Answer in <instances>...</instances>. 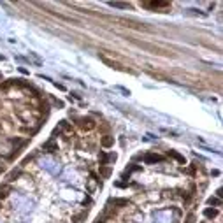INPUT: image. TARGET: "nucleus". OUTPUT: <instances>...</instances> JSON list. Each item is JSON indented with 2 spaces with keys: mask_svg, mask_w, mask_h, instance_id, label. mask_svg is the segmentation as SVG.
<instances>
[{
  "mask_svg": "<svg viewBox=\"0 0 223 223\" xmlns=\"http://www.w3.org/2000/svg\"><path fill=\"white\" fill-rule=\"evenodd\" d=\"M111 6L113 7H120V9H127L128 4H121V2H111Z\"/></svg>",
  "mask_w": 223,
  "mask_h": 223,
  "instance_id": "15",
  "label": "nucleus"
},
{
  "mask_svg": "<svg viewBox=\"0 0 223 223\" xmlns=\"http://www.w3.org/2000/svg\"><path fill=\"white\" fill-rule=\"evenodd\" d=\"M207 204H209V206H221V200H220V199H214V197H211V199L207 200Z\"/></svg>",
  "mask_w": 223,
  "mask_h": 223,
  "instance_id": "14",
  "label": "nucleus"
},
{
  "mask_svg": "<svg viewBox=\"0 0 223 223\" xmlns=\"http://www.w3.org/2000/svg\"><path fill=\"white\" fill-rule=\"evenodd\" d=\"M104 221H105V218L104 216H98L97 220H95V223H104Z\"/></svg>",
  "mask_w": 223,
  "mask_h": 223,
  "instance_id": "18",
  "label": "nucleus"
},
{
  "mask_svg": "<svg viewBox=\"0 0 223 223\" xmlns=\"http://www.w3.org/2000/svg\"><path fill=\"white\" fill-rule=\"evenodd\" d=\"M114 144V137H111V135H104L102 139H100V146L102 148H111Z\"/></svg>",
  "mask_w": 223,
  "mask_h": 223,
  "instance_id": "5",
  "label": "nucleus"
},
{
  "mask_svg": "<svg viewBox=\"0 0 223 223\" xmlns=\"http://www.w3.org/2000/svg\"><path fill=\"white\" fill-rule=\"evenodd\" d=\"M116 160V155H107V153H100V162H102V165H105V163L109 162H114Z\"/></svg>",
  "mask_w": 223,
  "mask_h": 223,
  "instance_id": "6",
  "label": "nucleus"
},
{
  "mask_svg": "<svg viewBox=\"0 0 223 223\" xmlns=\"http://www.w3.org/2000/svg\"><path fill=\"white\" fill-rule=\"evenodd\" d=\"M86 220V212H81V214H77V216L72 218V223H83Z\"/></svg>",
  "mask_w": 223,
  "mask_h": 223,
  "instance_id": "12",
  "label": "nucleus"
},
{
  "mask_svg": "<svg viewBox=\"0 0 223 223\" xmlns=\"http://www.w3.org/2000/svg\"><path fill=\"white\" fill-rule=\"evenodd\" d=\"M76 123L81 127L83 130H93L95 128V121L92 118H86V116H83V118H76Z\"/></svg>",
  "mask_w": 223,
  "mask_h": 223,
  "instance_id": "2",
  "label": "nucleus"
},
{
  "mask_svg": "<svg viewBox=\"0 0 223 223\" xmlns=\"http://www.w3.org/2000/svg\"><path fill=\"white\" fill-rule=\"evenodd\" d=\"M102 62L105 63V65L113 67V69H118V71H121V65H120V63H116V62H111V60H107V58H102Z\"/></svg>",
  "mask_w": 223,
  "mask_h": 223,
  "instance_id": "10",
  "label": "nucleus"
},
{
  "mask_svg": "<svg viewBox=\"0 0 223 223\" xmlns=\"http://www.w3.org/2000/svg\"><path fill=\"white\" fill-rule=\"evenodd\" d=\"M100 176H102L104 179H107L109 176H111V167H107V165H100Z\"/></svg>",
  "mask_w": 223,
  "mask_h": 223,
  "instance_id": "8",
  "label": "nucleus"
},
{
  "mask_svg": "<svg viewBox=\"0 0 223 223\" xmlns=\"http://www.w3.org/2000/svg\"><path fill=\"white\" fill-rule=\"evenodd\" d=\"M60 127L63 128V130H71V125H69V123H67L65 120H63V121H60Z\"/></svg>",
  "mask_w": 223,
  "mask_h": 223,
  "instance_id": "17",
  "label": "nucleus"
},
{
  "mask_svg": "<svg viewBox=\"0 0 223 223\" xmlns=\"http://www.w3.org/2000/svg\"><path fill=\"white\" fill-rule=\"evenodd\" d=\"M163 158L160 157V155H157V153H146L144 155V162L146 163H157V162H162Z\"/></svg>",
  "mask_w": 223,
  "mask_h": 223,
  "instance_id": "3",
  "label": "nucleus"
},
{
  "mask_svg": "<svg viewBox=\"0 0 223 223\" xmlns=\"http://www.w3.org/2000/svg\"><path fill=\"white\" fill-rule=\"evenodd\" d=\"M2 172H4V167H0V174H2Z\"/></svg>",
  "mask_w": 223,
  "mask_h": 223,
  "instance_id": "19",
  "label": "nucleus"
},
{
  "mask_svg": "<svg viewBox=\"0 0 223 223\" xmlns=\"http://www.w3.org/2000/svg\"><path fill=\"white\" fill-rule=\"evenodd\" d=\"M185 223H195V214H188L185 220Z\"/></svg>",
  "mask_w": 223,
  "mask_h": 223,
  "instance_id": "16",
  "label": "nucleus"
},
{
  "mask_svg": "<svg viewBox=\"0 0 223 223\" xmlns=\"http://www.w3.org/2000/svg\"><path fill=\"white\" fill-rule=\"evenodd\" d=\"M7 193H9V186H7V185H2V186H0V199L7 197Z\"/></svg>",
  "mask_w": 223,
  "mask_h": 223,
  "instance_id": "13",
  "label": "nucleus"
},
{
  "mask_svg": "<svg viewBox=\"0 0 223 223\" xmlns=\"http://www.w3.org/2000/svg\"><path fill=\"white\" fill-rule=\"evenodd\" d=\"M204 216L209 218V220H212V218L218 216V211H216V209H211V207H209V209H206V211H204Z\"/></svg>",
  "mask_w": 223,
  "mask_h": 223,
  "instance_id": "9",
  "label": "nucleus"
},
{
  "mask_svg": "<svg viewBox=\"0 0 223 223\" xmlns=\"http://www.w3.org/2000/svg\"><path fill=\"white\" fill-rule=\"evenodd\" d=\"M141 6L149 9V11H158V9H167L170 4L163 2V0H146V2H141Z\"/></svg>",
  "mask_w": 223,
  "mask_h": 223,
  "instance_id": "1",
  "label": "nucleus"
},
{
  "mask_svg": "<svg viewBox=\"0 0 223 223\" xmlns=\"http://www.w3.org/2000/svg\"><path fill=\"white\" fill-rule=\"evenodd\" d=\"M107 204L109 206H114V207H127L128 206V200L127 199H109Z\"/></svg>",
  "mask_w": 223,
  "mask_h": 223,
  "instance_id": "4",
  "label": "nucleus"
},
{
  "mask_svg": "<svg viewBox=\"0 0 223 223\" xmlns=\"http://www.w3.org/2000/svg\"><path fill=\"white\" fill-rule=\"evenodd\" d=\"M169 157H172L174 160H178L179 163H185V157H181L179 153H176V151H169Z\"/></svg>",
  "mask_w": 223,
  "mask_h": 223,
  "instance_id": "11",
  "label": "nucleus"
},
{
  "mask_svg": "<svg viewBox=\"0 0 223 223\" xmlns=\"http://www.w3.org/2000/svg\"><path fill=\"white\" fill-rule=\"evenodd\" d=\"M42 148L46 149V151H58V144H56V142H53V141L46 142V144H44Z\"/></svg>",
  "mask_w": 223,
  "mask_h": 223,
  "instance_id": "7",
  "label": "nucleus"
}]
</instances>
